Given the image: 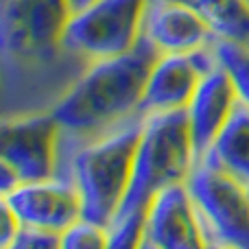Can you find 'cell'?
I'll use <instances>...</instances> for the list:
<instances>
[{
	"label": "cell",
	"mask_w": 249,
	"mask_h": 249,
	"mask_svg": "<svg viewBox=\"0 0 249 249\" xmlns=\"http://www.w3.org/2000/svg\"><path fill=\"white\" fill-rule=\"evenodd\" d=\"M245 4H247V7H249V0H245Z\"/></svg>",
	"instance_id": "obj_20"
},
{
	"label": "cell",
	"mask_w": 249,
	"mask_h": 249,
	"mask_svg": "<svg viewBox=\"0 0 249 249\" xmlns=\"http://www.w3.org/2000/svg\"><path fill=\"white\" fill-rule=\"evenodd\" d=\"M46 247H61V234L51 232L35 225H22L20 234L16 236L11 249H46Z\"/></svg>",
	"instance_id": "obj_17"
},
{
	"label": "cell",
	"mask_w": 249,
	"mask_h": 249,
	"mask_svg": "<svg viewBox=\"0 0 249 249\" xmlns=\"http://www.w3.org/2000/svg\"><path fill=\"white\" fill-rule=\"evenodd\" d=\"M149 0H92L72 11L64 33V51L88 61L116 57L142 39Z\"/></svg>",
	"instance_id": "obj_4"
},
{
	"label": "cell",
	"mask_w": 249,
	"mask_h": 249,
	"mask_svg": "<svg viewBox=\"0 0 249 249\" xmlns=\"http://www.w3.org/2000/svg\"><path fill=\"white\" fill-rule=\"evenodd\" d=\"M199 160L249 188V105L238 101L234 112Z\"/></svg>",
	"instance_id": "obj_13"
},
{
	"label": "cell",
	"mask_w": 249,
	"mask_h": 249,
	"mask_svg": "<svg viewBox=\"0 0 249 249\" xmlns=\"http://www.w3.org/2000/svg\"><path fill=\"white\" fill-rule=\"evenodd\" d=\"M214 53L236 90L238 101L249 105V42L214 39Z\"/></svg>",
	"instance_id": "obj_15"
},
{
	"label": "cell",
	"mask_w": 249,
	"mask_h": 249,
	"mask_svg": "<svg viewBox=\"0 0 249 249\" xmlns=\"http://www.w3.org/2000/svg\"><path fill=\"white\" fill-rule=\"evenodd\" d=\"M0 199L13 208L22 225H35L57 234L83 216V201L72 177L51 175L44 179L20 181L2 193Z\"/></svg>",
	"instance_id": "obj_9"
},
{
	"label": "cell",
	"mask_w": 249,
	"mask_h": 249,
	"mask_svg": "<svg viewBox=\"0 0 249 249\" xmlns=\"http://www.w3.org/2000/svg\"><path fill=\"white\" fill-rule=\"evenodd\" d=\"M206 230L186 181L166 186L151 199L140 247H206Z\"/></svg>",
	"instance_id": "obj_10"
},
{
	"label": "cell",
	"mask_w": 249,
	"mask_h": 249,
	"mask_svg": "<svg viewBox=\"0 0 249 249\" xmlns=\"http://www.w3.org/2000/svg\"><path fill=\"white\" fill-rule=\"evenodd\" d=\"M142 37L158 53H193L216 39L201 16L177 0H149Z\"/></svg>",
	"instance_id": "obj_11"
},
{
	"label": "cell",
	"mask_w": 249,
	"mask_h": 249,
	"mask_svg": "<svg viewBox=\"0 0 249 249\" xmlns=\"http://www.w3.org/2000/svg\"><path fill=\"white\" fill-rule=\"evenodd\" d=\"M107 225L92 221L88 216L77 219L61 232V247H107Z\"/></svg>",
	"instance_id": "obj_16"
},
{
	"label": "cell",
	"mask_w": 249,
	"mask_h": 249,
	"mask_svg": "<svg viewBox=\"0 0 249 249\" xmlns=\"http://www.w3.org/2000/svg\"><path fill=\"white\" fill-rule=\"evenodd\" d=\"M20 230H22L20 216L13 212V208L4 199H0V249H11Z\"/></svg>",
	"instance_id": "obj_18"
},
{
	"label": "cell",
	"mask_w": 249,
	"mask_h": 249,
	"mask_svg": "<svg viewBox=\"0 0 249 249\" xmlns=\"http://www.w3.org/2000/svg\"><path fill=\"white\" fill-rule=\"evenodd\" d=\"M2 48L20 64H48L64 51L70 0H2Z\"/></svg>",
	"instance_id": "obj_5"
},
{
	"label": "cell",
	"mask_w": 249,
	"mask_h": 249,
	"mask_svg": "<svg viewBox=\"0 0 249 249\" xmlns=\"http://www.w3.org/2000/svg\"><path fill=\"white\" fill-rule=\"evenodd\" d=\"M70 2H72V7L74 9H79V7H86L88 2H92V0H70Z\"/></svg>",
	"instance_id": "obj_19"
},
{
	"label": "cell",
	"mask_w": 249,
	"mask_h": 249,
	"mask_svg": "<svg viewBox=\"0 0 249 249\" xmlns=\"http://www.w3.org/2000/svg\"><path fill=\"white\" fill-rule=\"evenodd\" d=\"M64 131L53 112L16 116L2 123L0 193L20 181L57 175V142Z\"/></svg>",
	"instance_id": "obj_7"
},
{
	"label": "cell",
	"mask_w": 249,
	"mask_h": 249,
	"mask_svg": "<svg viewBox=\"0 0 249 249\" xmlns=\"http://www.w3.org/2000/svg\"><path fill=\"white\" fill-rule=\"evenodd\" d=\"M160 53L144 37L116 57L90 61L86 72L61 94L51 112L64 131L99 136L118 127L129 116H140L144 83Z\"/></svg>",
	"instance_id": "obj_2"
},
{
	"label": "cell",
	"mask_w": 249,
	"mask_h": 249,
	"mask_svg": "<svg viewBox=\"0 0 249 249\" xmlns=\"http://www.w3.org/2000/svg\"><path fill=\"white\" fill-rule=\"evenodd\" d=\"M208 245L249 249V188L197 160L186 179Z\"/></svg>",
	"instance_id": "obj_6"
},
{
	"label": "cell",
	"mask_w": 249,
	"mask_h": 249,
	"mask_svg": "<svg viewBox=\"0 0 249 249\" xmlns=\"http://www.w3.org/2000/svg\"><path fill=\"white\" fill-rule=\"evenodd\" d=\"M197 164L186 112L142 116L131 181L116 216L109 221L107 247H140L151 199L166 186L186 181Z\"/></svg>",
	"instance_id": "obj_1"
},
{
	"label": "cell",
	"mask_w": 249,
	"mask_h": 249,
	"mask_svg": "<svg viewBox=\"0 0 249 249\" xmlns=\"http://www.w3.org/2000/svg\"><path fill=\"white\" fill-rule=\"evenodd\" d=\"M216 66L214 42L193 53H160L144 83L140 116L186 109L201 77Z\"/></svg>",
	"instance_id": "obj_8"
},
{
	"label": "cell",
	"mask_w": 249,
	"mask_h": 249,
	"mask_svg": "<svg viewBox=\"0 0 249 249\" xmlns=\"http://www.w3.org/2000/svg\"><path fill=\"white\" fill-rule=\"evenodd\" d=\"M142 116L99 133L74 153L70 177L83 201V216L109 225L116 216L129 181L140 138Z\"/></svg>",
	"instance_id": "obj_3"
},
{
	"label": "cell",
	"mask_w": 249,
	"mask_h": 249,
	"mask_svg": "<svg viewBox=\"0 0 249 249\" xmlns=\"http://www.w3.org/2000/svg\"><path fill=\"white\" fill-rule=\"evenodd\" d=\"M236 103V90H234L228 72L221 66H216L214 70L203 74L193 99L184 109L195 151H197V160L212 144L216 133L221 131V127L230 118V114L234 112Z\"/></svg>",
	"instance_id": "obj_12"
},
{
	"label": "cell",
	"mask_w": 249,
	"mask_h": 249,
	"mask_svg": "<svg viewBox=\"0 0 249 249\" xmlns=\"http://www.w3.org/2000/svg\"><path fill=\"white\" fill-rule=\"evenodd\" d=\"M201 16L216 39L249 42V7L245 0H177Z\"/></svg>",
	"instance_id": "obj_14"
}]
</instances>
